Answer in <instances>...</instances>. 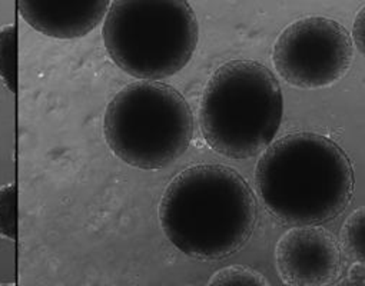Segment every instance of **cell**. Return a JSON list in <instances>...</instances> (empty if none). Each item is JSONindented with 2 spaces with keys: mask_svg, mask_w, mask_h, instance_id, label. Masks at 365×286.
<instances>
[{
  "mask_svg": "<svg viewBox=\"0 0 365 286\" xmlns=\"http://www.w3.org/2000/svg\"><path fill=\"white\" fill-rule=\"evenodd\" d=\"M257 199L232 168L200 164L178 174L159 203L166 239L200 262L222 260L241 250L255 231Z\"/></svg>",
  "mask_w": 365,
  "mask_h": 286,
  "instance_id": "obj_1",
  "label": "cell"
},
{
  "mask_svg": "<svg viewBox=\"0 0 365 286\" xmlns=\"http://www.w3.org/2000/svg\"><path fill=\"white\" fill-rule=\"evenodd\" d=\"M354 43L338 22L322 18H302L288 25L272 48L277 73L291 86L319 89L338 82L348 72Z\"/></svg>",
  "mask_w": 365,
  "mask_h": 286,
  "instance_id": "obj_6",
  "label": "cell"
},
{
  "mask_svg": "<svg viewBox=\"0 0 365 286\" xmlns=\"http://www.w3.org/2000/svg\"><path fill=\"white\" fill-rule=\"evenodd\" d=\"M0 76L8 89L16 93V26L0 32Z\"/></svg>",
  "mask_w": 365,
  "mask_h": 286,
  "instance_id": "obj_10",
  "label": "cell"
},
{
  "mask_svg": "<svg viewBox=\"0 0 365 286\" xmlns=\"http://www.w3.org/2000/svg\"><path fill=\"white\" fill-rule=\"evenodd\" d=\"M210 286H267L269 282L265 276L259 272L242 266V265H232L227 266L218 272H215L210 282Z\"/></svg>",
  "mask_w": 365,
  "mask_h": 286,
  "instance_id": "obj_9",
  "label": "cell"
},
{
  "mask_svg": "<svg viewBox=\"0 0 365 286\" xmlns=\"http://www.w3.org/2000/svg\"><path fill=\"white\" fill-rule=\"evenodd\" d=\"M342 245L345 255L354 260L364 263V208L356 209L342 228Z\"/></svg>",
  "mask_w": 365,
  "mask_h": 286,
  "instance_id": "obj_11",
  "label": "cell"
},
{
  "mask_svg": "<svg viewBox=\"0 0 365 286\" xmlns=\"http://www.w3.org/2000/svg\"><path fill=\"white\" fill-rule=\"evenodd\" d=\"M103 134L109 149L122 162L136 169L158 171L188 151L194 115L175 88L160 82H135L109 102Z\"/></svg>",
  "mask_w": 365,
  "mask_h": 286,
  "instance_id": "obj_5",
  "label": "cell"
},
{
  "mask_svg": "<svg viewBox=\"0 0 365 286\" xmlns=\"http://www.w3.org/2000/svg\"><path fill=\"white\" fill-rule=\"evenodd\" d=\"M0 235L16 239V188L5 185L0 188Z\"/></svg>",
  "mask_w": 365,
  "mask_h": 286,
  "instance_id": "obj_12",
  "label": "cell"
},
{
  "mask_svg": "<svg viewBox=\"0 0 365 286\" xmlns=\"http://www.w3.org/2000/svg\"><path fill=\"white\" fill-rule=\"evenodd\" d=\"M354 179L345 151L312 132H295L272 142L254 174L262 206L291 226H318L339 216L352 199Z\"/></svg>",
  "mask_w": 365,
  "mask_h": 286,
  "instance_id": "obj_2",
  "label": "cell"
},
{
  "mask_svg": "<svg viewBox=\"0 0 365 286\" xmlns=\"http://www.w3.org/2000/svg\"><path fill=\"white\" fill-rule=\"evenodd\" d=\"M198 36L197 15L185 0H116L102 29L112 62L148 82L184 69L195 53Z\"/></svg>",
  "mask_w": 365,
  "mask_h": 286,
  "instance_id": "obj_4",
  "label": "cell"
},
{
  "mask_svg": "<svg viewBox=\"0 0 365 286\" xmlns=\"http://www.w3.org/2000/svg\"><path fill=\"white\" fill-rule=\"evenodd\" d=\"M346 283H349V285H364V263L358 262V265L355 263L351 268Z\"/></svg>",
  "mask_w": 365,
  "mask_h": 286,
  "instance_id": "obj_14",
  "label": "cell"
},
{
  "mask_svg": "<svg viewBox=\"0 0 365 286\" xmlns=\"http://www.w3.org/2000/svg\"><path fill=\"white\" fill-rule=\"evenodd\" d=\"M108 0H21L18 9L35 31L55 39H78L91 33L106 16Z\"/></svg>",
  "mask_w": 365,
  "mask_h": 286,
  "instance_id": "obj_8",
  "label": "cell"
},
{
  "mask_svg": "<svg viewBox=\"0 0 365 286\" xmlns=\"http://www.w3.org/2000/svg\"><path fill=\"white\" fill-rule=\"evenodd\" d=\"M275 265L285 285H329L339 276L341 250L319 225L294 226L275 246Z\"/></svg>",
  "mask_w": 365,
  "mask_h": 286,
  "instance_id": "obj_7",
  "label": "cell"
},
{
  "mask_svg": "<svg viewBox=\"0 0 365 286\" xmlns=\"http://www.w3.org/2000/svg\"><path fill=\"white\" fill-rule=\"evenodd\" d=\"M282 115L284 96L275 75L257 60H230L207 82L200 127L214 152L242 161L271 145Z\"/></svg>",
  "mask_w": 365,
  "mask_h": 286,
  "instance_id": "obj_3",
  "label": "cell"
},
{
  "mask_svg": "<svg viewBox=\"0 0 365 286\" xmlns=\"http://www.w3.org/2000/svg\"><path fill=\"white\" fill-rule=\"evenodd\" d=\"M364 8H361L355 22H354V41L359 53H364Z\"/></svg>",
  "mask_w": 365,
  "mask_h": 286,
  "instance_id": "obj_13",
  "label": "cell"
}]
</instances>
